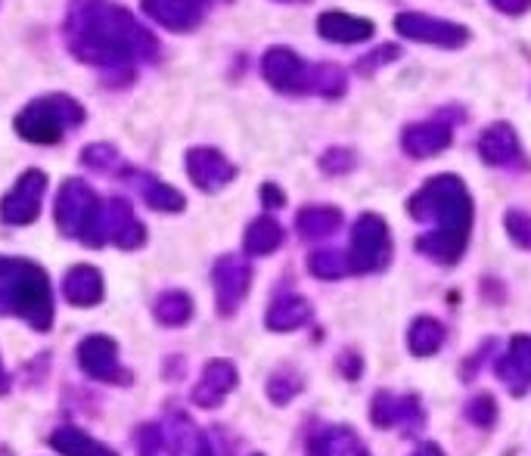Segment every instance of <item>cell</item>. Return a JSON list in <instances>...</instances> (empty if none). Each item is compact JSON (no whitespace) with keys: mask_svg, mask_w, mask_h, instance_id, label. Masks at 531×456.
Wrapping results in <instances>:
<instances>
[{"mask_svg":"<svg viewBox=\"0 0 531 456\" xmlns=\"http://www.w3.org/2000/svg\"><path fill=\"white\" fill-rule=\"evenodd\" d=\"M66 47L84 66L106 72H134L137 63H153L159 41L137 22V16L115 0H69Z\"/></svg>","mask_w":531,"mask_h":456,"instance_id":"6da1fadb","label":"cell"},{"mask_svg":"<svg viewBox=\"0 0 531 456\" xmlns=\"http://www.w3.org/2000/svg\"><path fill=\"white\" fill-rule=\"evenodd\" d=\"M0 314L22 317L32 329L47 332L53 326V292L47 270L0 255Z\"/></svg>","mask_w":531,"mask_h":456,"instance_id":"7a4b0ae2","label":"cell"},{"mask_svg":"<svg viewBox=\"0 0 531 456\" xmlns=\"http://www.w3.org/2000/svg\"><path fill=\"white\" fill-rule=\"evenodd\" d=\"M410 218L429 224L435 221V230H454V233H472V196L457 174H438L429 177L426 184L410 196L407 202Z\"/></svg>","mask_w":531,"mask_h":456,"instance_id":"3957f363","label":"cell"},{"mask_svg":"<svg viewBox=\"0 0 531 456\" xmlns=\"http://www.w3.org/2000/svg\"><path fill=\"white\" fill-rule=\"evenodd\" d=\"M84 121V106L69 94H47L28 103L16 118L13 128L22 140L35 146H53L66 137L69 128H78Z\"/></svg>","mask_w":531,"mask_h":456,"instance_id":"277c9868","label":"cell"},{"mask_svg":"<svg viewBox=\"0 0 531 456\" xmlns=\"http://www.w3.org/2000/svg\"><path fill=\"white\" fill-rule=\"evenodd\" d=\"M78 239L87 249H100V246H106V242H112V246L131 252L146 242V227L137 221L128 199L112 196V199L100 202L97 215L91 218V224L84 227V233Z\"/></svg>","mask_w":531,"mask_h":456,"instance_id":"5b68a950","label":"cell"},{"mask_svg":"<svg viewBox=\"0 0 531 456\" xmlns=\"http://www.w3.org/2000/svg\"><path fill=\"white\" fill-rule=\"evenodd\" d=\"M351 273H376L386 270L392 261V236L389 224L379 215H361L351 227V246H348Z\"/></svg>","mask_w":531,"mask_h":456,"instance_id":"8992f818","label":"cell"},{"mask_svg":"<svg viewBox=\"0 0 531 456\" xmlns=\"http://www.w3.org/2000/svg\"><path fill=\"white\" fill-rule=\"evenodd\" d=\"M395 32L407 41H417L426 47H441V50H460L469 44L472 32L460 22H448L429 13H398L395 16Z\"/></svg>","mask_w":531,"mask_h":456,"instance_id":"52a82bcc","label":"cell"},{"mask_svg":"<svg viewBox=\"0 0 531 456\" xmlns=\"http://www.w3.org/2000/svg\"><path fill=\"white\" fill-rule=\"evenodd\" d=\"M100 196L97 190L87 184L81 177H69L63 187L56 193V205H53V218L56 227L63 236H81L84 227L91 224V218L97 215L100 208Z\"/></svg>","mask_w":531,"mask_h":456,"instance_id":"ba28073f","label":"cell"},{"mask_svg":"<svg viewBox=\"0 0 531 456\" xmlns=\"http://www.w3.org/2000/svg\"><path fill=\"white\" fill-rule=\"evenodd\" d=\"M47 193V174L41 168H28L19 174L13 190L0 199V221L10 227H25L41 218V205Z\"/></svg>","mask_w":531,"mask_h":456,"instance_id":"9c48e42d","label":"cell"},{"mask_svg":"<svg viewBox=\"0 0 531 456\" xmlns=\"http://www.w3.org/2000/svg\"><path fill=\"white\" fill-rule=\"evenodd\" d=\"M370 422L376 429H404V435H420L426 425V410L417 394L376 391L370 401Z\"/></svg>","mask_w":531,"mask_h":456,"instance_id":"30bf717a","label":"cell"},{"mask_svg":"<svg viewBox=\"0 0 531 456\" xmlns=\"http://www.w3.org/2000/svg\"><path fill=\"white\" fill-rule=\"evenodd\" d=\"M212 283H215V304L221 317H233L240 311L243 298L252 286V267L240 255H224L212 267Z\"/></svg>","mask_w":531,"mask_h":456,"instance_id":"8fae6325","label":"cell"},{"mask_svg":"<svg viewBox=\"0 0 531 456\" xmlns=\"http://www.w3.org/2000/svg\"><path fill=\"white\" fill-rule=\"evenodd\" d=\"M261 75L280 94H308L311 66L292 47H268L261 56Z\"/></svg>","mask_w":531,"mask_h":456,"instance_id":"7c38bea8","label":"cell"},{"mask_svg":"<svg viewBox=\"0 0 531 456\" xmlns=\"http://www.w3.org/2000/svg\"><path fill=\"white\" fill-rule=\"evenodd\" d=\"M78 367L106 385H131V373L118 363V342L109 336H87L78 345Z\"/></svg>","mask_w":531,"mask_h":456,"instance_id":"4fadbf2b","label":"cell"},{"mask_svg":"<svg viewBox=\"0 0 531 456\" xmlns=\"http://www.w3.org/2000/svg\"><path fill=\"white\" fill-rule=\"evenodd\" d=\"M187 174L202 193H221L233 184L236 165L215 146H193L187 149Z\"/></svg>","mask_w":531,"mask_h":456,"instance_id":"5bb4252c","label":"cell"},{"mask_svg":"<svg viewBox=\"0 0 531 456\" xmlns=\"http://www.w3.org/2000/svg\"><path fill=\"white\" fill-rule=\"evenodd\" d=\"M205 7H209V0H140V10L174 35H187L199 28Z\"/></svg>","mask_w":531,"mask_h":456,"instance_id":"9a60e30c","label":"cell"},{"mask_svg":"<svg viewBox=\"0 0 531 456\" xmlns=\"http://www.w3.org/2000/svg\"><path fill=\"white\" fill-rule=\"evenodd\" d=\"M479 156L491 168H525V152L519 143V134L507 121H494L479 137Z\"/></svg>","mask_w":531,"mask_h":456,"instance_id":"2e32d148","label":"cell"},{"mask_svg":"<svg viewBox=\"0 0 531 456\" xmlns=\"http://www.w3.org/2000/svg\"><path fill=\"white\" fill-rule=\"evenodd\" d=\"M494 373L507 385L510 394H516V398L528 394L531 391V336H522V332L513 336L507 351L497 357Z\"/></svg>","mask_w":531,"mask_h":456,"instance_id":"e0dca14e","label":"cell"},{"mask_svg":"<svg viewBox=\"0 0 531 456\" xmlns=\"http://www.w3.org/2000/svg\"><path fill=\"white\" fill-rule=\"evenodd\" d=\"M451 140H454L451 125H445V121H438V118L413 121V125H407L401 131V149L413 162H423V159L438 156V152H445L451 146Z\"/></svg>","mask_w":531,"mask_h":456,"instance_id":"ac0fdd59","label":"cell"},{"mask_svg":"<svg viewBox=\"0 0 531 456\" xmlns=\"http://www.w3.org/2000/svg\"><path fill=\"white\" fill-rule=\"evenodd\" d=\"M236 382H240V373H236V367L230 360H209L202 367V376L193 385L190 398L202 410H215V407L224 404V398L236 388Z\"/></svg>","mask_w":531,"mask_h":456,"instance_id":"d6986e66","label":"cell"},{"mask_svg":"<svg viewBox=\"0 0 531 456\" xmlns=\"http://www.w3.org/2000/svg\"><path fill=\"white\" fill-rule=\"evenodd\" d=\"M168 456H215L212 441L205 438L187 413H171L162 425Z\"/></svg>","mask_w":531,"mask_h":456,"instance_id":"ffe728a7","label":"cell"},{"mask_svg":"<svg viewBox=\"0 0 531 456\" xmlns=\"http://www.w3.org/2000/svg\"><path fill=\"white\" fill-rule=\"evenodd\" d=\"M317 35L333 44H364L376 35V25L345 10H327L317 16Z\"/></svg>","mask_w":531,"mask_h":456,"instance_id":"44dd1931","label":"cell"},{"mask_svg":"<svg viewBox=\"0 0 531 456\" xmlns=\"http://www.w3.org/2000/svg\"><path fill=\"white\" fill-rule=\"evenodd\" d=\"M63 295L75 308H94L103 301V273L91 264H75L63 280Z\"/></svg>","mask_w":531,"mask_h":456,"instance_id":"7402d4cb","label":"cell"},{"mask_svg":"<svg viewBox=\"0 0 531 456\" xmlns=\"http://www.w3.org/2000/svg\"><path fill=\"white\" fill-rule=\"evenodd\" d=\"M140 199L150 205L153 211H162V215H177V211L187 208V199L181 190H174L165 180L153 177V174H134Z\"/></svg>","mask_w":531,"mask_h":456,"instance_id":"603a6c76","label":"cell"},{"mask_svg":"<svg viewBox=\"0 0 531 456\" xmlns=\"http://www.w3.org/2000/svg\"><path fill=\"white\" fill-rule=\"evenodd\" d=\"M466 246H469V233H454V230H435L417 239V249L438 264H457Z\"/></svg>","mask_w":531,"mask_h":456,"instance_id":"cb8c5ba5","label":"cell"},{"mask_svg":"<svg viewBox=\"0 0 531 456\" xmlns=\"http://www.w3.org/2000/svg\"><path fill=\"white\" fill-rule=\"evenodd\" d=\"M308 320H311V301L302 298V295L277 298L268 308V317H264V323H268L271 332H292V329L305 326Z\"/></svg>","mask_w":531,"mask_h":456,"instance_id":"d4e9b609","label":"cell"},{"mask_svg":"<svg viewBox=\"0 0 531 456\" xmlns=\"http://www.w3.org/2000/svg\"><path fill=\"white\" fill-rule=\"evenodd\" d=\"M339 227H342V211L336 205H305L295 215V230L302 233V239L333 236Z\"/></svg>","mask_w":531,"mask_h":456,"instance_id":"484cf974","label":"cell"},{"mask_svg":"<svg viewBox=\"0 0 531 456\" xmlns=\"http://www.w3.org/2000/svg\"><path fill=\"white\" fill-rule=\"evenodd\" d=\"M50 447L56 453H63V456H118L112 447H106L103 441L91 438V435L81 432V429H72V425L56 429L50 435Z\"/></svg>","mask_w":531,"mask_h":456,"instance_id":"4316f807","label":"cell"},{"mask_svg":"<svg viewBox=\"0 0 531 456\" xmlns=\"http://www.w3.org/2000/svg\"><path fill=\"white\" fill-rule=\"evenodd\" d=\"M280 246H283V227L271 215H261L246 227V236H243L246 255L264 258V255H274Z\"/></svg>","mask_w":531,"mask_h":456,"instance_id":"83f0119b","label":"cell"},{"mask_svg":"<svg viewBox=\"0 0 531 456\" xmlns=\"http://www.w3.org/2000/svg\"><path fill=\"white\" fill-rule=\"evenodd\" d=\"M445 345V326H441L435 317H417L407 329V348L413 357H432Z\"/></svg>","mask_w":531,"mask_h":456,"instance_id":"f1b7e54d","label":"cell"},{"mask_svg":"<svg viewBox=\"0 0 531 456\" xmlns=\"http://www.w3.org/2000/svg\"><path fill=\"white\" fill-rule=\"evenodd\" d=\"M358 450V438L348 429V425H330V429H320L308 441V456H348Z\"/></svg>","mask_w":531,"mask_h":456,"instance_id":"f546056e","label":"cell"},{"mask_svg":"<svg viewBox=\"0 0 531 456\" xmlns=\"http://www.w3.org/2000/svg\"><path fill=\"white\" fill-rule=\"evenodd\" d=\"M153 314L162 326H171V329L187 326L193 320V298L181 289H168L156 298Z\"/></svg>","mask_w":531,"mask_h":456,"instance_id":"4dcf8cb0","label":"cell"},{"mask_svg":"<svg viewBox=\"0 0 531 456\" xmlns=\"http://www.w3.org/2000/svg\"><path fill=\"white\" fill-rule=\"evenodd\" d=\"M345 90H348V78H345V69H342V66H333V63L311 66L308 94L327 97V100H339Z\"/></svg>","mask_w":531,"mask_h":456,"instance_id":"1f68e13d","label":"cell"},{"mask_svg":"<svg viewBox=\"0 0 531 456\" xmlns=\"http://www.w3.org/2000/svg\"><path fill=\"white\" fill-rule=\"evenodd\" d=\"M302 388H305V379H302L299 370L280 367V370H274L271 379H268V398H271L277 407H286V404L295 398V394H302Z\"/></svg>","mask_w":531,"mask_h":456,"instance_id":"d6a6232c","label":"cell"},{"mask_svg":"<svg viewBox=\"0 0 531 456\" xmlns=\"http://www.w3.org/2000/svg\"><path fill=\"white\" fill-rule=\"evenodd\" d=\"M308 270H311V277H317V280H342L345 273H351V261H348L345 252L323 249V252L308 255Z\"/></svg>","mask_w":531,"mask_h":456,"instance_id":"836d02e7","label":"cell"},{"mask_svg":"<svg viewBox=\"0 0 531 456\" xmlns=\"http://www.w3.org/2000/svg\"><path fill=\"white\" fill-rule=\"evenodd\" d=\"M81 165L97 174H109L122 165V156H118V149L112 143H87L81 149Z\"/></svg>","mask_w":531,"mask_h":456,"instance_id":"e575fe53","label":"cell"},{"mask_svg":"<svg viewBox=\"0 0 531 456\" xmlns=\"http://www.w3.org/2000/svg\"><path fill=\"white\" fill-rule=\"evenodd\" d=\"M320 171L330 174V177H342V174H351L354 168H358V152L348 149V146H330L320 152L317 159Z\"/></svg>","mask_w":531,"mask_h":456,"instance_id":"d590c367","label":"cell"},{"mask_svg":"<svg viewBox=\"0 0 531 456\" xmlns=\"http://www.w3.org/2000/svg\"><path fill=\"white\" fill-rule=\"evenodd\" d=\"M466 419L472 425H479V429H494V422H497V401H494V394L482 391V394H476V398H469L466 401Z\"/></svg>","mask_w":531,"mask_h":456,"instance_id":"8d00e7d4","label":"cell"},{"mask_svg":"<svg viewBox=\"0 0 531 456\" xmlns=\"http://www.w3.org/2000/svg\"><path fill=\"white\" fill-rule=\"evenodd\" d=\"M504 230L519 249L531 252V215H525V211H519V208H510L504 215Z\"/></svg>","mask_w":531,"mask_h":456,"instance_id":"74e56055","label":"cell"},{"mask_svg":"<svg viewBox=\"0 0 531 456\" xmlns=\"http://www.w3.org/2000/svg\"><path fill=\"white\" fill-rule=\"evenodd\" d=\"M137 453L140 456H168L165 438H162V425H143L137 435Z\"/></svg>","mask_w":531,"mask_h":456,"instance_id":"f35d334b","label":"cell"},{"mask_svg":"<svg viewBox=\"0 0 531 456\" xmlns=\"http://www.w3.org/2000/svg\"><path fill=\"white\" fill-rule=\"evenodd\" d=\"M395 59H401V47H395V44H382V47H376L373 53H367L361 63H358V72L361 75H370L373 69H379V66H389V63H395Z\"/></svg>","mask_w":531,"mask_h":456,"instance_id":"ab89813d","label":"cell"},{"mask_svg":"<svg viewBox=\"0 0 531 456\" xmlns=\"http://www.w3.org/2000/svg\"><path fill=\"white\" fill-rule=\"evenodd\" d=\"M261 202H264V208L277 211V208L286 205V193H283L277 184H264V187H261Z\"/></svg>","mask_w":531,"mask_h":456,"instance_id":"60d3db41","label":"cell"},{"mask_svg":"<svg viewBox=\"0 0 531 456\" xmlns=\"http://www.w3.org/2000/svg\"><path fill=\"white\" fill-rule=\"evenodd\" d=\"M491 4L507 16H522L525 10H531V0H491Z\"/></svg>","mask_w":531,"mask_h":456,"instance_id":"b9f144b4","label":"cell"},{"mask_svg":"<svg viewBox=\"0 0 531 456\" xmlns=\"http://www.w3.org/2000/svg\"><path fill=\"white\" fill-rule=\"evenodd\" d=\"M339 367H342L345 379H358V376L364 373L361 357H354V354H342V357H339Z\"/></svg>","mask_w":531,"mask_h":456,"instance_id":"7bdbcfd3","label":"cell"},{"mask_svg":"<svg viewBox=\"0 0 531 456\" xmlns=\"http://www.w3.org/2000/svg\"><path fill=\"white\" fill-rule=\"evenodd\" d=\"M413 456H445V450H441L435 441H426V444H420L417 450H413Z\"/></svg>","mask_w":531,"mask_h":456,"instance_id":"ee69618b","label":"cell"},{"mask_svg":"<svg viewBox=\"0 0 531 456\" xmlns=\"http://www.w3.org/2000/svg\"><path fill=\"white\" fill-rule=\"evenodd\" d=\"M10 391V373L4 367V360H0V394H7Z\"/></svg>","mask_w":531,"mask_h":456,"instance_id":"f6af8a7d","label":"cell"},{"mask_svg":"<svg viewBox=\"0 0 531 456\" xmlns=\"http://www.w3.org/2000/svg\"><path fill=\"white\" fill-rule=\"evenodd\" d=\"M277 4H311V0H277Z\"/></svg>","mask_w":531,"mask_h":456,"instance_id":"bcb514c9","label":"cell"},{"mask_svg":"<svg viewBox=\"0 0 531 456\" xmlns=\"http://www.w3.org/2000/svg\"><path fill=\"white\" fill-rule=\"evenodd\" d=\"M354 456H370V450H367V447H358V450H354Z\"/></svg>","mask_w":531,"mask_h":456,"instance_id":"7dc6e473","label":"cell"},{"mask_svg":"<svg viewBox=\"0 0 531 456\" xmlns=\"http://www.w3.org/2000/svg\"><path fill=\"white\" fill-rule=\"evenodd\" d=\"M252 456H264V453H252Z\"/></svg>","mask_w":531,"mask_h":456,"instance_id":"c3c4849f","label":"cell"}]
</instances>
